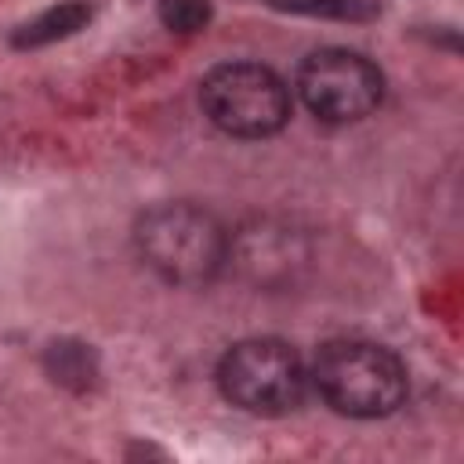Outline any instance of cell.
Instances as JSON below:
<instances>
[{
    "label": "cell",
    "instance_id": "cell-9",
    "mask_svg": "<svg viewBox=\"0 0 464 464\" xmlns=\"http://www.w3.org/2000/svg\"><path fill=\"white\" fill-rule=\"evenodd\" d=\"M214 18V0H160V22L170 33H203Z\"/></svg>",
    "mask_w": 464,
    "mask_h": 464
},
{
    "label": "cell",
    "instance_id": "cell-8",
    "mask_svg": "<svg viewBox=\"0 0 464 464\" xmlns=\"http://www.w3.org/2000/svg\"><path fill=\"white\" fill-rule=\"evenodd\" d=\"M265 4L283 14L326 18V22H370L381 14L377 0H265Z\"/></svg>",
    "mask_w": 464,
    "mask_h": 464
},
{
    "label": "cell",
    "instance_id": "cell-3",
    "mask_svg": "<svg viewBox=\"0 0 464 464\" xmlns=\"http://www.w3.org/2000/svg\"><path fill=\"white\" fill-rule=\"evenodd\" d=\"M221 395L254 417H283L304 402L308 370L301 355L276 337L236 341L218 362Z\"/></svg>",
    "mask_w": 464,
    "mask_h": 464
},
{
    "label": "cell",
    "instance_id": "cell-5",
    "mask_svg": "<svg viewBox=\"0 0 464 464\" xmlns=\"http://www.w3.org/2000/svg\"><path fill=\"white\" fill-rule=\"evenodd\" d=\"M297 94L323 123H359L384 98L381 69L348 47H319L297 65Z\"/></svg>",
    "mask_w": 464,
    "mask_h": 464
},
{
    "label": "cell",
    "instance_id": "cell-6",
    "mask_svg": "<svg viewBox=\"0 0 464 464\" xmlns=\"http://www.w3.org/2000/svg\"><path fill=\"white\" fill-rule=\"evenodd\" d=\"M94 18V7L91 0H62V4H51L47 11L33 14L29 22H22L14 33H11V44L14 47H47V44H58V40H69L76 36L80 29H87Z\"/></svg>",
    "mask_w": 464,
    "mask_h": 464
},
{
    "label": "cell",
    "instance_id": "cell-7",
    "mask_svg": "<svg viewBox=\"0 0 464 464\" xmlns=\"http://www.w3.org/2000/svg\"><path fill=\"white\" fill-rule=\"evenodd\" d=\"M44 370L54 384L69 392H87L98 381V355L83 341H54L44 352Z\"/></svg>",
    "mask_w": 464,
    "mask_h": 464
},
{
    "label": "cell",
    "instance_id": "cell-1",
    "mask_svg": "<svg viewBox=\"0 0 464 464\" xmlns=\"http://www.w3.org/2000/svg\"><path fill=\"white\" fill-rule=\"evenodd\" d=\"M134 246L149 272L174 286H203L228 261V232L196 203H156L134 225Z\"/></svg>",
    "mask_w": 464,
    "mask_h": 464
},
{
    "label": "cell",
    "instance_id": "cell-2",
    "mask_svg": "<svg viewBox=\"0 0 464 464\" xmlns=\"http://www.w3.org/2000/svg\"><path fill=\"white\" fill-rule=\"evenodd\" d=\"M308 384H315V392L330 410L355 420L395 413L410 388L399 355L377 341H359V337L326 341L315 352Z\"/></svg>",
    "mask_w": 464,
    "mask_h": 464
},
{
    "label": "cell",
    "instance_id": "cell-4",
    "mask_svg": "<svg viewBox=\"0 0 464 464\" xmlns=\"http://www.w3.org/2000/svg\"><path fill=\"white\" fill-rule=\"evenodd\" d=\"M207 120L232 138H272L290 120V87L261 62H221L199 80Z\"/></svg>",
    "mask_w": 464,
    "mask_h": 464
}]
</instances>
